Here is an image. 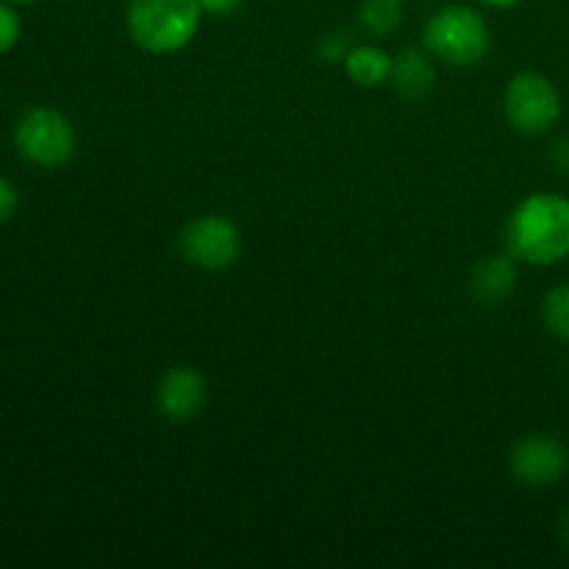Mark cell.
<instances>
[{"instance_id":"cell-5","label":"cell","mask_w":569,"mask_h":569,"mask_svg":"<svg viewBox=\"0 0 569 569\" xmlns=\"http://www.w3.org/2000/svg\"><path fill=\"white\" fill-rule=\"evenodd\" d=\"M503 109L520 133H548L561 117V94L553 81L539 72H517L503 94Z\"/></svg>"},{"instance_id":"cell-7","label":"cell","mask_w":569,"mask_h":569,"mask_svg":"<svg viewBox=\"0 0 569 569\" xmlns=\"http://www.w3.org/2000/svg\"><path fill=\"white\" fill-rule=\"evenodd\" d=\"M567 467L569 453L565 442L548 437V433H531V437L520 439L511 450V472L526 487H553L565 478Z\"/></svg>"},{"instance_id":"cell-12","label":"cell","mask_w":569,"mask_h":569,"mask_svg":"<svg viewBox=\"0 0 569 569\" xmlns=\"http://www.w3.org/2000/svg\"><path fill=\"white\" fill-rule=\"evenodd\" d=\"M359 20L372 37H389L403 22V0H365Z\"/></svg>"},{"instance_id":"cell-10","label":"cell","mask_w":569,"mask_h":569,"mask_svg":"<svg viewBox=\"0 0 569 569\" xmlns=\"http://www.w3.org/2000/svg\"><path fill=\"white\" fill-rule=\"evenodd\" d=\"M398 92L409 100H422L431 92L433 81H437V72H433L431 53L428 50H403L398 59L392 61V78Z\"/></svg>"},{"instance_id":"cell-19","label":"cell","mask_w":569,"mask_h":569,"mask_svg":"<svg viewBox=\"0 0 569 569\" xmlns=\"http://www.w3.org/2000/svg\"><path fill=\"white\" fill-rule=\"evenodd\" d=\"M483 6H492V9H511V6L522 3V0H481Z\"/></svg>"},{"instance_id":"cell-4","label":"cell","mask_w":569,"mask_h":569,"mask_svg":"<svg viewBox=\"0 0 569 569\" xmlns=\"http://www.w3.org/2000/svg\"><path fill=\"white\" fill-rule=\"evenodd\" d=\"M14 148L28 164L53 170L67 164L76 153V128L61 111L37 106L17 120Z\"/></svg>"},{"instance_id":"cell-15","label":"cell","mask_w":569,"mask_h":569,"mask_svg":"<svg viewBox=\"0 0 569 569\" xmlns=\"http://www.w3.org/2000/svg\"><path fill=\"white\" fill-rule=\"evenodd\" d=\"M350 50H353V42H350L345 31L328 33V37H322L320 42V56L326 61H345Z\"/></svg>"},{"instance_id":"cell-17","label":"cell","mask_w":569,"mask_h":569,"mask_svg":"<svg viewBox=\"0 0 569 569\" xmlns=\"http://www.w3.org/2000/svg\"><path fill=\"white\" fill-rule=\"evenodd\" d=\"M198 3L209 14H231V11H237L242 6V0H198Z\"/></svg>"},{"instance_id":"cell-6","label":"cell","mask_w":569,"mask_h":569,"mask_svg":"<svg viewBox=\"0 0 569 569\" xmlns=\"http://www.w3.org/2000/svg\"><path fill=\"white\" fill-rule=\"evenodd\" d=\"M239 250H242V239H239L237 226L228 217H198L181 231L183 259L200 270H226L239 259Z\"/></svg>"},{"instance_id":"cell-18","label":"cell","mask_w":569,"mask_h":569,"mask_svg":"<svg viewBox=\"0 0 569 569\" xmlns=\"http://www.w3.org/2000/svg\"><path fill=\"white\" fill-rule=\"evenodd\" d=\"M553 161L561 172H569V137L559 139L553 148Z\"/></svg>"},{"instance_id":"cell-8","label":"cell","mask_w":569,"mask_h":569,"mask_svg":"<svg viewBox=\"0 0 569 569\" xmlns=\"http://www.w3.org/2000/svg\"><path fill=\"white\" fill-rule=\"evenodd\" d=\"M156 403L167 420H194L206 406V378L194 367H172L159 381Z\"/></svg>"},{"instance_id":"cell-20","label":"cell","mask_w":569,"mask_h":569,"mask_svg":"<svg viewBox=\"0 0 569 569\" xmlns=\"http://www.w3.org/2000/svg\"><path fill=\"white\" fill-rule=\"evenodd\" d=\"M561 533H565V542H567V548H569V509H567L565 520H561Z\"/></svg>"},{"instance_id":"cell-16","label":"cell","mask_w":569,"mask_h":569,"mask_svg":"<svg viewBox=\"0 0 569 569\" xmlns=\"http://www.w3.org/2000/svg\"><path fill=\"white\" fill-rule=\"evenodd\" d=\"M17 203H20L17 187L9 181V178L0 176V226H3L6 220H11V217H14Z\"/></svg>"},{"instance_id":"cell-1","label":"cell","mask_w":569,"mask_h":569,"mask_svg":"<svg viewBox=\"0 0 569 569\" xmlns=\"http://www.w3.org/2000/svg\"><path fill=\"white\" fill-rule=\"evenodd\" d=\"M506 242L515 259L548 267L569 256V200L539 192L522 200L506 222Z\"/></svg>"},{"instance_id":"cell-11","label":"cell","mask_w":569,"mask_h":569,"mask_svg":"<svg viewBox=\"0 0 569 569\" xmlns=\"http://www.w3.org/2000/svg\"><path fill=\"white\" fill-rule=\"evenodd\" d=\"M392 56L376 44H353L348 59L342 61L345 72L353 78L359 87H381L392 78Z\"/></svg>"},{"instance_id":"cell-3","label":"cell","mask_w":569,"mask_h":569,"mask_svg":"<svg viewBox=\"0 0 569 569\" xmlns=\"http://www.w3.org/2000/svg\"><path fill=\"white\" fill-rule=\"evenodd\" d=\"M426 50L445 64H478L489 50L487 20L470 6H445L428 20Z\"/></svg>"},{"instance_id":"cell-14","label":"cell","mask_w":569,"mask_h":569,"mask_svg":"<svg viewBox=\"0 0 569 569\" xmlns=\"http://www.w3.org/2000/svg\"><path fill=\"white\" fill-rule=\"evenodd\" d=\"M22 33V20L17 14V9L6 0H0V56L9 53L17 42H20Z\"/></svg>"},{"instance_id":"cell-13","label":"cell","mask_w":569,"mask_h":569,"mask_svg":"<svg viewBox=\"0 0 569 569\" xmlns=\"http://www.w3.org/2000/svg\"><path fill=\"white\" fill-rule=\"evenodd\" d=\"M542 320L556 339L569 342V283L550 289V292L545 295Z\"/></svg>"},{"instance_id":"cell-9","label":"cell","mask_w":569,"mask_h":569,"mask_svg":"<svg viewBox=\"0 0 569 569\" xmlns=\"http://www.w3.org/2000/svg\"><path fill=\"white\" fill-rule=\"evenodd\" d=\"M517 287V267L515 256L500 253L481 259L472 270V295L483 306H500L511 298Z\"/></svg>"},{"instance_id":"cell-21","label":"cell","mask_w":569,"mask_h":569,"mask_svg":"<svg viewBox=\"0 0 569 569\" xmlns=\"http://www.w3.org/2000/svg\"><path fill=\"white\" fill-rule=\"evenodd\" d=\"M6 3H11V6H31V3H37V0H6Z\"/></svg>"},{"instance_id":"cell-2","label":"cell","mask_w":569,"mask_h":569,"mask_svg":"<svg viewBox=\"0 0 569 569\" xmlns=\"http://www.w3.org/2000/svg\"><path fill=\"white\" fill-rule=\"evenodd\" d=\"M203 6L198 0H128L126 26L133 42L153 56L178 53L198 33Z\"/></svg>"}]
</instances>
